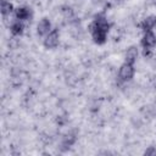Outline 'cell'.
Segmentation results:
<instances>
[{
  "label": "cell",
  "instance_id": "obj_10",
  "mask_svg": "<svg viewBox=\"0 0 156 156\" xmlns=\"http://www.w3.org/2000/svg\"><path fill=\"white\" fill-rule=\"evenodd\" d=\"M0 12H1L2 17L6 18V17L10 16L12 12H15L13 5H12L9 0H1V4H0Z\"/></svg>",
  "mask_w": 156,
  "mask_h": 156
},
{
  "label": "cell",
  "instance_id": "obj_2",
  "mask_svg": "<svg viewBox=\"0 0 156 156\" xmlns=\"http://www.w3.org/2000/svg\"><path fill=\"white\" fill-rule=\"evenodd\" d=\"M135 74V68L134 65L128 63V62H123L118 69V78L122 82H129Z\"/></svg>",
  "mask_w": 156,
  "mask_h": 156
},
{
  "label": "cell",
  "instance_id": "obj_6",
  "mask_svg": "<svg viewBox=\"0 0 156 156\" xmlns=\"http://www.w3.org/2000/svg\"><path fill=\"white\" fill-rule=\"evenodd\" d=\"M51 22H50V20L49 18H46V17H44V18H41L40 21H39V23H38V26H37V34L39 35V37H46L50 32H51Z\"/></svg>",
  "mask_w": 156,
  "mask_h": 156
},
{
  "label": "cell",
  "instance_id": "obj_7",
  "mask_svg": "<svg viewBox=\"0 0 156 156\" xmlns=\"http://www.w3.org/2000/svg\"><path fill=\"white\" fill-rule=\"evenodd\" d=\"M138 55H139V50L135 45H130L127 51H126V55H124V62H128V63H132L134 65L136 62V58H138Z\"/></svg>",
  "mask_w": 156,
  "mask_h": 156
},
{
  "label": "cell",
  "instance_id": "obj_9",
  "mask_svg": "<svg viewBox=\"0 0 156 156\" xmlns=\"http://www.w3.org/2000/svg\"><path fill=\"white\" fill-rule=\"evenodd\" d=\"M140 27H141V29H143L144 32H146V30H152V29L156 27V16H155V15L146 16V17L143 20Z\"/></svg>",
  "mask_w": 156,
  "mask_h": 156
},
{
  "label": "cell",
  "instance_id": "obj_11",
  "mask_svg": "<svg viewBox=\"0 0 156 156\" xmlns=\"http://www.w3.org/2000/svg\"><path fill=\"white\" fill-rule=\"evenodd\" d=\"M76 139H77V136H76V134H72V133H69V134H67L65 138H63V140H62V146H66V147H69L71 145H73L74 144V141H76Z\"/></svg>",
  "mask_w": 156,
  "mask_h": 156
},
{
  "label": "cell",
  "instance_id": "obj_5",
  "mask_svg": "<svg viewBox=\"0 0 156 156\" xmlns=\"http://www.w3.org/2000/svg\"><path fill=\"white\" fill-rule=\"evenodd\" d=\"M32 17H33V12L27 6H20V7H17L15 10V18L16 20L26 22V21H30Z\"/></svg>",
  "mask_w": 156,
  "mask_h": 156
},
{
  "label": "cell",
  "instance_id": "obj_14",
  "mask_svg": "<svg viewBox=\"0 0 156 156\" xmlns=\"http://www.w3.org/2000/svg\"><path fill=\"white\" fill-rule=\"evenodd\" d=\"M118 1H123V0H118Z\"/></svg>",
  "mask_w": 156,
  "mask_h": 156
},
{
  "label": "cell",
  "instance_id": "obj_4",
  "mask_svg": "<svg viewBox=\"0 0 156 156\" xmlns=\"http://www.w3.org/2000/svg\"><path fill=\"white\" fill-rule=\"evenodd\" d=\"M58 41H60V33H58V29L57 28H54L51 29V32L45 37L44 39V46L46 49H55L57 45H58Z\"/></svg>",
  "mask_w": 156,
  "mask_h": 156
},
{
  "label": "cell",
  "instance_id": "obj_13",
  "mask_svg": "<svg viewBox=\"0 0 156 156\" xmlns=\"http://www.w3.org/2000/svg\"><path fill=\"white\" fill-rule=\"evenodd\" d=\"M144 155H146V156H154V155H156V149H155L154 146H149V147L145 150Z\"/></svg>",
  "mask_w": 156,
  "mask_h": 156
},
{
  "label": "cell",
  "instance_id": "obj_3",
  "mask_svg": "<svg viewBox=\"0 0 156 156\" xmlns=\"http://www.w3.org/2000/svg\"><path fill=\"white\" fill-rule=\"evenodd\" d=\"M140 44L143 46V50H152L156 46V34L152 30L144 32Z\"/></svg>",
  "mask_w": 156,
  "mask_h": 156
},
{
  "label": "cell",
  "instance_id": "obj_8",
  "mask_svg": "<svg viewBox=\"0 0 156 156\" xmlns=\"http://www.w3.org/2000/svg\"><path fill=\"white\" fill-rule=\"evenodd\" d=\"M10 32H11V34H12L13 37H20V35H22L23 32H24V23H23L22 21H20V20L13 21V22L11 23V26H10Z\"/></svg>",
  "mask_w": 156,
  "mask_h": 156
},
{
  "label": "cell",
  "instance_id": "obj_1",
  "mask_svg": "<svg viewBox=\"0 0 156 156\" xmlns=\"http://www.w3.org/2000/svg\"><path fill=\"white\" fill-rule=\"evenodd\" d=\"M88 30L93 38V41L98 45H102L106 43L110 23L104 15H98L88 26Z\"/></svg>",
  "mask_w": 156,
  "mask_h": 156
},
{
  "label": "cell",
  "instance_id": "obj_12",
  "mask_svg": "<svg viewBox=\"0 0 156 156\" xmlns=\"http://www.w3.org/2000/svg\"><path fill=\"white\" fill-rule=\"evenodd\" d=\"M61 12H62V15H63L65 17H67V18H69V17L73 16V10H72L69 6H62V7H61Z\"/></svg>",
  "mask_w": 156,
  "mask_h": 156
}]
</instances>
